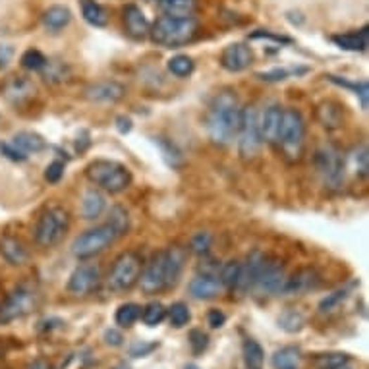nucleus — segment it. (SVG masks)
<instances>
[{
	"mask_svg": "<svg viewBox=\"0 0 369 369\" xmlns=\"http://www.w3.org/2000/svg\"><path fill=\"white\" fill-rule=\"evenodd\" d=\"M82 14L87 23H91L95 27H105L108 22V15L105 8L101 6L95 0H82Z\"/></svg>",
	"mask_w": 369,
	"mask_h": 369,
	"instance_id": "7c9ffc66",
	"label": "nucleus"
},
{
	"mask_svg": "<svg viewBox=\"0 0 369 369\" xmlns=\"http://www.w3.org/2000/svg\"><path fill=\"white\" fill-rule=\"evenodd\" d=\"M242 354H244V363L246 369H263L265 362V352L261 344L254 339H246L242 344Z\"/></svg>",
	"mask_w": 369,
	"mask_h": 369,
	"instance_id": "c85d7f7f",
	"label": "nucleus"
},
{
	"mask_svg": "<svg viewBox=\"0 0 369 369\" xmlns=\"http://www.w3.org/2000/svg\"><path fill=\"white\" fill-rule=\"evenodd\" d=\"M62 176H64V162L54 161L46 167L45 180L48 182V184H56V182H60Z\"/></svg>",
	"mask_w": 369,
	"mask_h": 369,
	"instance_id": "de8ad7c7",
	"label": "nucleus"
},
{
	"mask_svg": "<svg viewBox=\"0 0 369 369\" xmlns=\"http://www.w3.org/2000/svg\"><path fill=\"white\" fill-rule=\"evenodd\" d=\"M115 369H130V365H126V363H118Z\"/></svg>",
	"mask_w": 369,
	"mask_h": 369,
	"instance_id": "bf43d9fd",
	"label": "nucleus"
},
{
	"mask_svg": "<svg viewBox=\"0 0 369 369\" xmlns=\"http://www.w3.org/2000/svg\"><path fill=\"white\" fill-rule=\"evenodd\" d=\"M85 97L93 103H116L124 97V87L116 82H97L85 89Z\"/></svg>",
	"mask_w": 369,
	"mask_h": 369,
	"instance_id": "aec40b11",
	"label": "nucleus"
},
{
	"mask_svg": "<svg viewBox=\"0 0 369 369\" xmlns=\"http://www.w3.org/2000/svg\"><path fill=\"white\" fill-rule=\"evenodd\" d=\"M167 66H169L170 74H174L176 77H188L195 68V64L188 54H178L174 58H170Z\"/></svg>",
	"mask_w": 369,
	"mask_h": 369,
	"instance_id": "c9c22d12",
	"label": "nucleus"
},
{
	"mask_svg": "<svg viewBox=\"0 0 369 369\" xmlns=\"http://www.w3.org/2000/svg\"><path fill=\"white\" fill-rule=\"evenodd\" d=\"M347 298L348 288H340V290L329 294L327 298H323V300L319 302V311H321V313H329V311H332L335 308H339L340 304L347 300Z\"/></svg>",
	"mask_w": 369,
	"mask_h": 369,
	"instance_id": "79ce46f5",
	"label": "nucleus"
},
{
	"mask_svg": "<svg viewBox=\"0 0 369 369\" xmlns=\"http://www.w3.org/2000/svg\"><path fill=\"white\" fill-rule=\"evenodd\" d=\"M280 118H283V108L277 105H269L263 112H257V124H259V134H261L263 141L277 143Z\"/></svg>",
	"mask_w": 369,
	"mask_h": 369,
	"instance_id": "a211bd4d",
	"label": "nucleus"
},
{
	"mask_svg": "<svg viewBox=\"0 0 369 369\" xmlns=\"http://www.w3.org/2000/svg\"><path fill=\"white\" fill-rule=\"evenodd\" d=\"M122 18L126 31L131 39H145L149 35V22L139 6H136V4L124 6Z\"/></svg>",
	"mask_w": 369,
	"mask_h": 369,
	"instance_id": "6ab92c4d",
	"label": "nucleus"
},
{
	"mask_svg": "<svg viewBox=\"0 0 369 369\" xmlns=\"http://www.w3.org/2000/svg\"><path fill=\"white\" fill-rule=\"evenodd\" d=\"M139 317H141V306L134 304V302H128V304H122L120 308L116 309L115 321L122 329H128V327H131V325L138 321Z\"/></svg>",
	"mask_w": 369,
	"mask_h": 369,
	"instance_id": "473e14b6",
	"label": "nucleus"
},
{
	"mask_svg": "<svg viewBox=\"0 0 369 369\" xmlns=\"http://www.w3.org/2000/svg\"><path fill=\"white\" fill-rule=\"evenodd\" d=\"M306 138V122L304 116L296 108H286L283 110L280 118V130H278L277 143L283 147V151L288 155L300 153L302 143ZM298 157V155H296Z\"/></svg>",
	"mask_w": 369,
	"mask_h": 369,
	"instance_id": "6e6552de",
	"label": "nucleus"
},
{
	"mask_svg": "<svg viewBox=\"0 0 369 369\" xmlns=\"http://www.w3.org/2000/svg\"><path fill=\"white\" fill-rule=\"evenodd\" d=\"M46 56L37 48H30L22 54V66L25 70H33V72H39V70L46 68Z\"/></svg>",
	"mask_w": 369,
	"mask_h": 369,
	"instance_id": "ea45409f",
	"label": "nucleus"
},
{
	"mask_svg": "<svg viewBox=\"0 0 369 369\" xmlns=\"http://www.w3.org/2000/svg\"><path fill=\"white\" fill-rule=\"evenodd\" d=\"M0 153L4 155V157H8L10 161H15V162H22L27 159V155L22 153L12 141H10V143H0Z\"/></svg>",
	"mask_w": 369,
	"mask_h": 369,
	"instance_id": "8fccbe9b",
	"label": "nucleus"
},
{
	"mask_svg": "<svg viewBox=\"0 0 369 369\" xmlns=\"http://www.w3.org/2000/svg\"><path fill=\"white\" fill-rule=\"evenodd\" d=\"M321 285V278L317 275L316 269H300L298 273H294L292 277L286 278L283 292L288 296H302V294L317 290Z\"/></svg>",
	"mask_w": 369,
	"mask_h": 369,
	"instance_id": "2eb2a0df",
	"label": "nucleus"
},
{
	"mask_svg": "<svg viewBox=\"0 0 369 369\" xmlns=\"http://www.w3.org/2000/svg\"><path fill=\"white\" fill-rule=\"evenodd\" d=\"M306 68H292V70H286V68H275L271 70V72H263V74H257V77H261L263 82H285L288 77L298 76V74H304Z\"/></svg>",
	"mask_w": 369,
	"mask_h": 369,
	"instance_id": "a19ab883",
	"label": "nucleus"
},
{
	"mask_svg": "<svg viewBox=\"0 0 369 369\" xmlns=\"http://www.w3.org/2000/svg\"><path fill=\"white\" fill-rule=\"evenodd\" d=\"M141 269H143V259H141L139 254H136V252H126V254L118 255L116 261L112 263V269L108 273V288L115 290V292L130 290L131 286L139 280Z\"/></svg>",
	"mask_w": 369,
	"mask_h": 369,
	"instance_id": "39448f33",
	"label": "nucleus"
},
{
	"mask_svg": "<svg viewBox=\"0 0 369 369\" xmlns=\"http://www.w3.org/2000/svg\"><path fill=\"white\" fill-rule=\"evenodd\" d=\"M105 207H107V201L99 190H87L84 193V200H82V216L84 219H87V221L99 219Z\"/></svg>",
	"mask_w": 369,
	"mask_h": 369,
	"instance_id": "393cba45",
	"label": "nucleus"
},
{
	"mask_svg": "<svg viewBox=\"0 0 369 369\" xmlns=\"http://www.w3.org/2000/svg\"><path fill=\"white\" fill-rule=\"evenodd\" d=\"M35 306V292L27 286H18L0 302V325L10 323L30 313Z\"/></svg>",
	"mask_w": 369,
	"mask_h": 369,
	"instance_id": "9d476101",
	"label": "nucleus"
},
{
	"mask_svg": "<svg viewBox=\"0 0 369 369\" xmlns=\"http://www.w3.org/2000/svg\"><path fill=\"white\" fill-rule=\"evenodd\" d=\"M108 224L115 228L116 234H118V238L124 236L126 232L130 231V219H128L126 209H122V207L110 209V219H108Z\"/></svg>",
	"mask_w": 369,
	"mask_h": 369,
	"instance_id": "e433bc0d",
	"label": "nucleus"
},
{
	"mask_svg": "<svg viewBox=\"0 0 369 369\" xmlns=\"http://www.w3.org/2000/svg\"><path fill=\"white\" fill-rule=\"evenodd\" d=\"M252 62H254V53L244 43H232L221 54V66L228 72H242L250 68Z\"/></svg>",
	"mask_w": 369,
	"mask_h": 369,
	"instance_id": "4468645a",
	"label": "nucleus"
},
{
	"mask_svg": "<svg viewBox=\"0 0 369 369\" xmlns=\"http://www.w3.org/2000/svg\"><path fill=\"white\" fill-rule=\"evenodd\" d=\"M261 134H259V124H257V108L244 107L240 112L238 126V149L244 159H254L261 149Z\"/></svg>",
	"mask_w": 369,
	"mask_h": 369,
	"instance_id": "1a4fd4ad",
	"label": "nucleus"
},
{
	"mask_svg": "<svg viewBox=\"0 0 369 369\" xmlns=\"http://www.w3.org/2000/svg\"><path fill=\"white\" fill-rule=\"evenodd\" d=\"M72 22V12L66 6H51L43 12V25L48 31H60Z\"/></svg>",
	"mask_w": 369,
	"mask_h": 369,
	"instance_id": "a878e982",
	"label": "nucleus"
},
{
	"mask_svg": "<svg viewBox=\"0 0 369 369\" xmlns=\"http://www.w3.org/2000/svg\"><path fill=\"white\" fill-rule=\"evenodd\" d=\"M0 255L10 265H23V263L27 261V257H30L25 246H23L20 240L12 238V236L0 238Z\"/></svg>",
	"mask_w": 369,
	"mask_h": 369,
	"instance_id": "4be33fe9",
	"label": "nucleus"
},
{
	"mask_svg": "<svg viewBox=\"0 0 369 369\" xmlns=\"http://www.w3.org/2000/svg\"><path fill=\"white\" fill-rule=\"evenodd\" d=\"M354 164H356V172L360 174V176H368V170H369V164H368V147L362 145L360 147V151H356L354 153Z\"/></svg>",
	"mask_w": 369,
	"mask_h": 369,
	"instance_id": "09e8293b",
	"label": "nucleus"
},
{
	"mask_svg": "<svg viewBox=\"0 0 369 369\" xmlns=\"http://www.w3.org/2000/svg\"><path fill=\"white\" fill-rule=\"evenodd\" d=\"M316 169L329 190H339L344 182V157L332 145H321L317 149Z\"/></svg>",
	"mask_w": 369,
	"mask_h": 369,
	"instance_id": "0eeeda50",
	"label": "nucleus"
},
{
	"mask_svg": "<svg viewBox=\"0 0 369 369\" xmlns=\"http://www.w3.org/2000/svg\"><path fill=\"white\" fill-rule=\"evenodd\" d=\"M331 41L335 45L342 48V51H365L369 45V30L363 27L360 31H354V33H342V35H332Z\"/></svg>",
	"mask_w": 369,
	"mask_h": 369,
	"instance_id": "5701e85b",
	"label": "nucleus"
},
{
	"mask_svg": "<svg viewBox=\"0 0 369 369\" xmlns=\"http://www.w3.org/2000/svg\"><path fill=\"white\" fill-rule=\"evenodd\" d=\"M240 112L242 108L236 93L221 91L213 99L207 115V134L215 145H231L238 134Z\"/></svg>",
	"mask_w": 369,
	"mask_h": 369,
	"instance_id": "f257e3e1",
	"label": "nucleus"
},
{
	"mask_svg": "<svg viewBox=\"0 0 369 369\" xmlns=\"http://www.w3.org/2000/svg\"><path fill=\"white\" fill-rule=\"evenodd\" d=\"M263 259H265V255L261 252H252L246 257V263H240V277L238 283H236V290L244 294L254 288L257 277H259V271H261Z\"/></svg>",
	"mask_w": 369,
	"mask_h": 369,
	"instance_id": "dca6fc26",
	"label": "nucleus"
},
{
	"mask_svg": "<svg viewBox=\"0 0 369 369\" xmlns=\"http://www.w3.org/2000/svg\"><path fill=\"white\" fill-rule=\"evenodd\" d=\"M99 267L93 263H84L74 269V273L68 278V292L72 296H87L93 292L97 285H99Z\"/></svg>",
	"mask_w": 369,
	"mask_h": 369,
	"instance_id": "ddd939ff",
	"label": "nucleus"
},
{
	"mask_svg": "<svg viewBox=\"0 0 369 369\" xmlns=\"http://www.w3.org/2000/svg\"><path fill=\"white\" fill-rule=\"evenodd\" d=\"M164 259H167V275H169V285L174 286L178 278L182 275L186 265V250L184 247H169L164 252Z\"/></svg>",
	"mask_w": 369,
	"mask_h": 369,
	"instance_id": "b1692460",
	"label": "nucleus"
},
{
	"mask_svg": "<svg viewBox=\"0 0 369 369\" xmlns=\"http://www.w3.org/2000/svg\"><path fill=\"white\" fill-rule=\"evenodd\" d=\"M209 246H211V234L209 232H200V234H195L192 238V244H190V247H192L193 254H207Z\"/></svg>",
	"mask_w": 369,
	"mask_h": 369,
	"instance_id": "c03bdc74",
	"label": "nucleus"
},
{
	"mask_svg": "<svg viewBox=\"0 0 369 369\" xmlns=\"http://www.w3.org/2000/svg\"><path fill=\"white\" fill-rule=\"evenodd\" d=\"M317 118L319 122L323 124L327 130H335L342 124V108L332 103V101H327V103H321L319 108H317Z\"/></svg>",
	"mask_w": 369,
	"mask_h": 369,
	"instance_id": "cd10ccee",
	"label": "nucleus"
},
{
	"mask_svg": "<svg viewBox=\"0 0 369 369\" xmlns=\"http://www.w3.org/2000/svg\"><path fill=\"white\" fill-rule=\"evenodd\" d=\"M350 358L347 354H325L317 358V365L321 369H332L340 365V363L348 362Z\"/></svg>",
	"mask_w": 369,
	"mask_h": 369,
	"instance_id": "49530a36",
	"label": "nucleus"
},
{
	"mask_svg": "<svg viewBox=\"0 0 369 369\" xmlns=\"http://www.w3.org/2000/svg\"><path fill=\"white\" fill-rule=\"evenodd\" d=\"M149 2H155V0H149Z\"/></svg>",
	"mask_w": 369,
	"mask_h": 369,
	"instance_id": "052dcab7",
	"label": "nucleus"
},
{
	"mask_svg": "<svg viewBox=\"0 0 369 369\" xmlns=\"http://www.w3.org/2000/svg\"><path fill=\"white\" fill-rule=\"evenodd\" d=\"M103 340H105V344H108V347H122L124 342V337L122 332L116 331V329H107L105 331V335H103Z\"/></svg>",
	"mask_w": 369,
	"mask_h": 369,
	"instance_id": "3c124183",
	"label": "nucleus"
},
{
	"mask_svg": "<svg viewBox=\"0 0 369 369\" xmlns=\"http://www.w3.org/2000/svg\"><path fill=\"white\" fill-rule=\"evenodd\" d=\"M12 143H14L22 153L31 155V153H39L46 147V141L39 134H33V131H20L12 138Z\"/></svg>",
	"mask_w": 369,
	"mask_h": 369,
	"instance_id": "bb28decb",
	"label": "nucleus"
},
{
	"mask_svg": "<svg viewBox=\"0 0 369 369\" xmlns=\"http://www.w3.org/2000/svg\"><path fill=\"white\" fill-rule=\"evenodd\" d=\"M141 317H143V323L147 327H157V325H161L164 321V317H167V308L162 306L161 302H151V304H147L143 311H141Z\"/></svg>",
	"mask_w": 369,
	"mask_h": 369,
	"instance_id": "f704fd0d",
	"label": "nucleus"
},
{
	"mask_svg": "<svg viewBox=\"0 0 369 369\" xmlns=\"http://www.w3.org/2000/svg\"><path fill=\"white\" fill-rule=\"evenodd\" d=\"M332 369H356V368H354V365H352V362L348 360V362L340 363V365H337V368H332Z\"/></svg>",
	"mask_w": 369,
	"mask_h": 369,
	"instance_id": "4d7b16f0",
	"label": "nucleus"
},
{
	"mask_svg": "<svg viewBox=\"0 0 369 369\" xmlns=\"http://www.w3.org/2000/svg\"><path fill=\"white\" fill-rule=\"evenodd\" d=\"M116 122H118V130L122 131V134H126V131L131 130L130 118H126V116H118V118H116Z\"/></svg>",
	"mask_w": 369,
	"mask_h": 369,
	"instance_id": "5fc2aeb1",
	"label": "nucleus"
},
{
	"mask_svg": "<svg viewBox=\"0 0 369 369\" xmlns=\"http://www.w3.org/2000/svg\"><path fill=\"white\" fill-rule=\"evenodd\" d=\"M70 226V215L66 209L48 207L39 216L37 226H35V242L41 247L56 246Z\"/></svg>",
	"mask_w": 369,
	"mask_h": 369,
	"instance_id": "20e7f679",
	"label": "nucleus"
},
{
	"mask_svg": "<svg viewBox=\"0 0 369 369\" xmlns=\"http://www.w3.org/2000/svg\"><path fill=\"white\" fill-rule=\"evenodd\" d=\"M238 277H240V261H228L223 265L219 280H221L223 288L234 290V288H236V283H238Z\"/></svg>",
	"mask_w": 369,
	"mask_h": 369,
	"instance_id": "4c0bfd02",
	"label": "nucleus"
},
{
	"mask_svg": "<svg viewBox=\"0 0 369 369\" xmlns=\"http://www.w3.org/2000/svg\"><path fill=\"white\" fill-rule=\"evenodd\" d=\"M116 238H118V234L110 224H101V226H95L84 234H79L74 240L72 254L76 255L77 259H89V257H95L101 252H105Z\"/></svg>",
	"mask_w": 369,
	"mask_h": 369,
	"instance_id": "423d86ee",
	"label": "nucleus"
},
{
	"mask_svg": "<svg viewBox=\"0 0 369 369\" xmlns=\"http://www.w3.org/2000/svg\"><path fill=\"white\" fill-rule=\"evenodd\" d=\"M356 95H360V99H362V108H363V110H368V82H362V85H360V89L356 91Z\"/></svg>",
	"mask_w": 369,
	"mask_h": 369,
	"instance_id": "864d4df0",
	"label": "nucleus"
},
{
	"mask_svg": "<svg viewBox=\"0 0 369 369\" xmlns=\"http://www.w3.org/2000/svg\"><path fill=\"white\" fill-rule=\"evenodd\" d=\"M200 30V23L195 18H172L162 15L149 27V35L153 43L164 46V48H178V46L192 43Z\"/></svg>",
	"mask_w": 369,
	"mask_h": 369,
	"instance_id": "f03ea898",
	"label": "nucleus"
},
{
	"mask_svg": "<svg viewBox=\"0 0 369 369\" xmlns=\"http://www.w3.org/2000/svg\"><path fill=\"white\" fill-rule=\"evenodd\" d=\"M184 369H201L200 365H195V363H188V365H184Z\"/></svg>",
	"mask_w": 369,
	"mask_h": 369,
	"instance_id": "13d9d810",
	"label": "nucleus"
},
{
	"mask_svg": "<svg viewBox=\"0 0 369 369\" xmlns=\"http://www.w3.org/2000/svg\"><path fill=\"white\" fill-rule=\"evenodd\" d=\"M207 323L211 329H221L226 323V316H224L221 309H211L207 313Z\"/></svg>",
	"mask_w": 369,
	"mask_h": 369,
	"instance_id": "603ef678",
	"label": "nucleus"
},
{
	"mask_svg": "<svg viewBox=\"0 0 369 369\" xmlns=\"http://www.w3.org/2000/svg\"><path fill=\"white\" fill-rule=\"evenodd\" d=\"M159 347V342H145V340H138L130 347L131 358H145L153 352L155 348Z\"/></svg>",
	"mask_w": 369,
	"mask_h": 369,
	"instance_id": "a18cd8bd",
	"label": "nucleus"
},
{
	"mask_svg": "<svg viewBox=\"0 0 369 369\" xmlns=\"http://www.w3.org/2000/svg\"><path fill=\"white\" fill-rule=\"evenodd\" d=\"M278 325H280L286 332H300L302 329H304V325H306V319H304V316H302L300 311L290 309V311H286V313L280 316Z\"/></svg>",
	"mask_w": 369,
	"mask_h": 369,
	"instance_id": "58836bf2",
	"label": "nucleus"
},
{
	"mask_svg": "<svg viewBox=\"0 0 369 369\" xmlns=\"http://www.w3.org/2000/svg\"><path fill=\"white\" fill-rule=\"evenodd\" d=\"M139 286L145 294H157L170 288L169 275H167V259H164V252H159L151 257V261L147 263L141 269L139 275Z\"/></svg>",
	"mask_w": 369,
	"mask_h": 369,
	"instance_id": "9b49d317",
	"label": "nucleus"
},
{
	"mask_svg": "<svg viewBox=\"0 0 369 369\" xmlns=\"http://www.w3.org/2000/svg\"><path fill=\"white\" fill-rule=\"evenodd\" d=\"M167 15L172 18H190L195 12V0H157Z\"/></svg>",
	"mask_w": 369,
	"mask_h": 369,
	"instance_id": "c756f323",
	"label": "nucleus"
},
{
	"mask_svg": "<svg viewBox=\"0 0 369 369\" xmlns=\"http://www.w3.org/2000/svg\"><path fill=\"white\" fill-rule=\"evenodd\" d=\"M2 93L4 99L12 105H23L25 101H30L35 95V85L31 84L27 77L12 76L8 77L4 85H2Z\"/></svg>",
	"mask_w": 369,
	"mask_h": 369,
	"instance_id": "f3484780",
	"label": "nucleus"
},
{
	"mask_svg": "<svg viewBox=\"0 0 369 369\" xmlns=\"http://www.w3.org/2000/svg\"><path fill=\"white\" fill-rule=\"evenodd\" d=\"M85 174L93 184L99 186L108 193H120L131 184V172L126 169V164L118 161L99 159V161L89 162Z\"/></svg>",
	"mask_w": 369,
	"mask_h": 369,
	"instance_id": "7ed1b4c3",
	"label": "nucleus"
},
{
	"mask_svg": "<svg viewBox=\"0 0 369 369\" xmlns=\"http://www.w3.org/2000/svg\"><path fill=\"white\" fill-rule=\"evenodd\" d=\"M188 290L195 300H213L221 294L223 285L215 275H203V277L193 278L192 283L188 285Z\"/></svg>",
	"mask_w": 369,
	"mask_h": 369,
	"instance_id": "412c9836",
	"label": "nucleus"
},
{
	"mask_svg": "<svg viewBox=\"0 0 369 369\" xmlns=\"http://www.w3.org/2000/svg\"><path fill=\"white\" fill-rule=\"evenodd\" d=\"M285 280V267L280 265V261H278V259L265 257L254 288H257L261 294H267V296H275V294L283 292Z\"/></svg>",
	"mask_w": 369,
	"mask_h": 369,
	"instance_id": "f8f14e48",
	"label": "nucleus"
},
{
	"mask_svg": "<svg viewBox=\"0 0 369 369\" xmlns=\"http://www.w3.org/2000/svg\"><path fill=\"white\" fill-rule=\"evenodd\" d=\"M300 363V350L294 347H285L273 354L275 369H296Z\"/></svg>",
	"mask_w": 369,
	"mask_h": 369,
	"instance_id": "2f4dec72",
	"label": "nucleus"
},
{
	"mask_svg": "<svg viewBox=\"0 0 369 369\" xmlns=\"http://www.w3.org/2000/svg\"><path fill=\"white\" fill-rule=\"evenodd\" d=\"M188 340H190V348H192V352L195 356L203 354L209 347V337L203 331H200V329H193V331L190 332Z\"/></svg>",
	"mask_w": 369,
	"mask_h": 369,
	"instance_id": "37998d69",
	"label": "nucleus"
},
{
	"mask_svg": "<svg viewBox=\"0 0 369 369\" xmlns=\"http://www.w3.org/2000/svg\"><path fill=\"white\" fill-rule=\"evenodd\" d=\"M27 369H48V365H46L43 360H35V362H31L30 365H27Z\"/></svg>",
	"mask_w": 369,
	"mask_h": 369,
	"instance_id": "6e6d98bb",
	"label": "nucleus"
},
{
	"mask_svg": "<svg viewBox=\"0 0 369 369\" xmlns=\"http://www.w3.org/2000/svg\"><path fill=\"white\" fill-rule=\"evenodd\" d=\"M167 316H169V321L172 327H176V329H182L186 325L190 323V319H192V313H190V308L186 306L184 302H176V304H172L169 309H167Z\"/></svg>",
	"mask_w": 369,
	"mask_h": 369,
	"instance_id": "72a5a7b5",
	"label": "nucleus"
}]
</instances>
